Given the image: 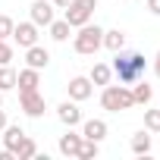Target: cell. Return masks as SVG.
I'll return each instance as SVG.
<instances>
[{
  "label": "cell",
  "mask_w": 160,
  "mask_h": 160,
  "mask_svg": "<svg viewBox=\"0 0 160 160\" xmlns=\"http://www.w3.org/2000/svg\"><path fill=\"white\" fill-rule=\"evenodd\" d=\"M16 85H19V91H38V85H41V75H38V69H22V72H16Z\"/></svg>",
  "instance_id": "11"
},
{
  "label": "cell",
  "mask_w": 160,
  "mask_h": 160,
  "mask_svg": "<svg viewBox=\"0 0 160 160\" xmlns=\"http://www.w3.org/2000/svg\"><path fill=\"white\" fill-rule=\"evenodd\" d=\"M13 157H16V154H13V151H7V148L0 151V160H13Z\"/></svg>",
  "instance_id": "28"
},
{
  "label": "cell",
  "mask_w": 160,
  "mask_h": 160,
  "mask_svg": "<svg viewBox=\"0 0 160 160\" xmlns=\"http://www.w3.org/2000/svg\"><path fill=\"white\" fill-rule=\"evenodd\" d=\"M148 10H151L154 16H160V0H148Z\"/></svg>",
  "instance_id": "26"
},
{
  "label": "cell",
  "mask_w": 160,
  "mask_h": 160,
  "mask_svg": "<svg viewBox=\"0 0 160 160\" xmlns=\"http://www.w3.org/2000/svg\"><path fill=\"white\" fill-rule=\"evenodd\" d=\"M104 47L107 50H122L126 47V32H119V28H113V32H104Z\"/></svg>",
  "instance_id": "16"
},
{
  "label": "cell",
  "mask_w": 160,
  "mask_h": 160,
  "mask_svg": "<svg viewBox=\"0 0 160 160\" xmlns=\"http://www.w3.org/2000/svg\"><path fill=\"white\" fill-rule=\"evenodd\" d=\"M25 63H28L32 69H38V72H41V69H47V63H50V53H47L44 47L32 44V47H28V53H25Z\"/></svg>",
  "instance_id": "12"
},
{
  "label": "cell",
  "mask_w": 160,
  "mask_h": 160,
  "mask_svg": "<svg viewBox=\"0 0 160 160\" xmlns=\"http://www.w3.org/2000/svg\"><path fill=\"white\" fill-rule=\"evenodd\" d=\"M78 144H82V135H75L72 129H69L66 135H60V154L75 157V154H78Z\"/></svg>",
  "instance_id": "13"
},
{
  "label": "cell",
  "mask_w": 160,
  "mask_h": 160,
  "mask_svg": "<svg viewBox=\"0 0 160 160\" xmlns=\"http://www.w3.org/2000/svg\"><path fill=\"white\" fill-rule=\"evenodd\" d=\"M101 47H104V28H101V25L85 22L82 28H78V35H75V53L91 57V53H98Z\"/></svg>",
  "instance_id": "3"
},
{
  "label": "cell",
  "mask_w": 160,
  "mask_h": 160,
  "mask_svg": "<svg viewBox=\"0 0 160 160\" xmlns=\"http://www.w3.org/2000/svg\"><path fill=\"white\" fill-rule=\"evenodd\" d=\"M132 98H135V104H151V98H154V88L148 85V82H141V78H138V82H135V88H132Z\"/></svg>",
  "instance_id": "17"
},
{
  "label": "cell",
  "mask_w": 160,
  "mask_h": 160,
  "mask_svg": "<svg viewBox=\"0 0 160 160\" xmlns=\"http://www.w3.org/2000/svg\"><path fill=\"white\" fill-rule=\"evenodd\" d=\"M91 94H94L91 78H85V75H75V78H69V101H88Z\"/></svg>",
  "instance_id": "7"
},
{
  "label": "cell",
  "mask_w": 160,
  "mask_h": 160,
  "mask_svg": "<svg viewBox=\"0 0 160 160\" xmlns=\"http://www.w3.org/2000/svg\"><path fill=\"white\" fill-rule=\"evenodd\" d=\"M22 138H25V132H22L19 126H7V129H3V148H7V151L16 154V148L22 144Z\"/></svg>",
  "instance_id": "14"
},
{
  "label": "cell",
  "mask_w": 160,
  "mask_h": 160,
  "mask_svg": "<svg viewBox=\"0 0 160 160\" xmlns=\"http://www.w3.org/2000/svg\"><path fill=\"white\" fill-rule=\"evenodd\" d=\"M69 32H72V25H69L66 19L50 22V38H53V41H66V38H69Z\"/></svg>",
  "instance_id": "21"
},
{
  "label": "cell",
  "mask_w": 160,
  "mask_h": 160,
  "mask_svg": "<svg viewBox=\"0 0 160 160\" xmlns=\"http://www.w3.org/2000/svg\"><path fill=\"white\" fill-rule=\"evenodd\" d=\"M13 60V47L7 44V38H0V66H7Z\"/></svg>",
  "instance_id": "24"
},
{
  "label": "cell",
  "mask_w": 160,
  "mask_h": 160,
  "mask_svg": "<svg viewBox=\"0 0 160 160\" xmlns=\"http://www.w3.org/2000/svg\"><path fill=\"white\" fill-rule=\"evenodd\" d=\"M35 154H38V144H35V141L25 135V138H22V144L16 148V157H19V160H32Z\"/></svg>",
  "instance_id": "22"
},
{
  "label": "cell",
  "mask_w": 160,
  "mask_h": 160,
  "mask_svg": "<svg viewBox=\"0 0 160 160\" xmlns=\"http://www.w3.org/2000/svg\"><path fill=\"white\" fill-rule=\"evenodd\" d=\"M91 85H110V78H113V69L107 66V63H94V69H91Z\"/></svg>",
  "instance_id": "15"
},
{
  "label": "cell",
  "mask_w": 160,
  "mask_h": 160,
  "mask_svg": "<svg viewBox=\"0 0 160 160\" xmlns=\"http://www.w3.org/2000/svg\"><path fill=\"white\" fill-rule=\"evenodd\" d=\"M110 69L119 75L122 85H135L138 78L144 75V53H138V50H116Z\"/></svg>",
  "instance_id": "1"
},
{
  "label": "cell",
  "mask_w": 160,
  "mask_h": 160,
  "mask_svg": "<svg viewBox=\"0 0 160 160\" xmlns=\"http://www.w3.org/2000/svg\"><path fill=\"white\" fill-rule=\"evenodd\" d=\"M132 154H151V135L148 132H135L132 135Z\"/></svg>",
  "instance_id": "18"
},
{
  "label": "cell",
  "mask_w": 160,
  "mask_h": 160,
  "mask_svg": "<svg viewBox=\"0 0 160 160\" xmlns=\"http://www.w3.org/2000/svg\"><path fill=\"white\" fill-rule=\"evenodd\" d=\"M94 7H98V0H72V3L66 7V16H63V19H66L72 28H82L85 22H91Z\"/></svg>",
  "instance_id": "4"
},
{
  "label": "cell",
  "mask_w": 160,
  "mask_h": 160,
  "mask_svg": "<svg viewBox=\"0 0 160 160\" xmlns=\"http://www.w3.org/2000/svg\"><path fill=\"white\" fill-rule=\"evenodd\" d=\"M0 104H3V91H0Z\"/></svg>",
  "instance_id": "31"
},
{
  "label": "cell",
  "mask_w": 160,
  "mask_h": 160,
  "mask_svg": "<svg viewBox=\"0 0 160 160\" xmlns=\"http://www.w3.org/2000/svg\"><path fill=\"white\" fill-rule=\"evenodd\" d=\"M50 3H53V7H60V10H66V7L72 3V0H50Z\"/></svg>",
  "instance_id": "27"
},
{
  "label": "cell",
  "mask_w": 160,
  "mask_h": 160,
  "mask_svg": "<svg viewBox=\"0 0 160 160\" xmlns=\"http://www.w3.org/2000/svg\"><path fill=\"white\" fill-rule=\"evenodd\" d=\"M101 107H104V110H110V113L132 110V107H135V98H132V91H129V88H122V85H104Z\"/></svg>",
  "instance_id": "2"
},
{
  "label": "cell",
  "mask_w": 160,
  "mask_h": 160,
  "mask_svg": "<svg viewBox=\"0 0 160 160\" xmlns=\"http://www.w3.org/2000/svg\"><path fill=\"white\" fill-rule=\"evenodd\" d=\"M82 138H91V141H104L107 138V122L104 119H88V122H82Z\"/></svg>",
  "instance_id": "10"
},
{
  "label": "cell",
  "mask_w": 160,
  "mask_h": 160,
  "mask_svg": "<svg viewBox=\"0 0 160 160\" xmlns=\"http://www.w3.org/2000/svg\"><path fill=\"white\" fill-rule=\"evenodd\" d=\"M19 107L25 116H44V98L38 91H19Z\"/></svg>",
  "instance_id": "6"
},
{
  "label": "cell",
  "mask_w": 160,
  "mask_h": 160,
  "mask_svg": "<svg viewBox=\"0 0 160 160\" xmlns=\"http://www.w3.org/2000/svg\"><path fill=\"white\" fill-rule=\"evenodd\" d=\"M144 129L160 132V110H144Z\"/></svg>",
  "instance_id": "23"
},
{
  "label": "cell",
  "mask_w": 160,
  "mask_h": 160,
  "mask_svg": "<svg viewBox=\"0 0 160 160\" xmlns=\"http://www.w3.org/2000/svg\"><path fill=\"white\" fill-rule=\"evenodd\" d=\"M28 10H32V22H35V25H50V22H53V10H57V7H53V3H47V0H35Z\"/></svg>",
  "instance_id": "8"
},
{
  "label": "cell",
  "mask_w": 160,
  "mask_h": 160,
  "mask_svg": "<svg viewBox=\"0 0 160 160\" xmlns=\"http://www.w3.org/2000/svg\"><path fill=\"white\" fill-rule=\"evenodd\" d=\"M154 72H157V78H160V50H157V60H154Z\"/></svg>",
  "instance_id": "29"
},
{
  "label": "cell",
  "mask_w": 160,
  "mask_h": 160,
  "mask_svg": "<svg viewBox=\"0 0 160 160\" xmlns=\"http://www.w3.org/2000/svg\"><path fill=\"white\" fill-rule=\"evenodd\" d=\"M13 25H16V22H13L10 16H0V38H10V35H13Z\"/></svg>",
  "instance_id": "25"
},
{
  "label": "cell",
  "mask_w": 160,
  "mask_h": 160,
  "mask_svg": "<svg viewBox=\"0 0 160 160\" xmlns=\"http://www.w3.org/2000/svg\"><path fill=\"white\" fill-rule=\"evenodd\" d=\"M13 38H16V44L19 47H32V44H38V25L35 22H19V25H13Z\"/></svg>",
  "instance_id": "5"
},
{
  "label": "cell",
  "mask_w": 160,
  "mask_h": 160,
  "mask_svg": "<svg viewBox=\"0 0 160 160\" xmlns=\"http://www.w3.org/2000/svg\"><path fill=\"white\" fill-rule=\"evenodd\" d=\"M78 160H94L98 157V141H91V138H82V144H78V154H75Z\"/></svg>",
  "instance_id": "19"
},
{
  "label": "cell",
  "mask_w": 160,
  "mask_h": 160,
  "mask_svg": "<svg viewBox=\"0 0 160 160\" xmlns=\"http://www.w3.org/2000/svg\"><path fill=\"white\" fill-rule=\"evenodd\" d=\"M10 88H16V69H10L7 63V66H0V91H10Z\"/></svg>",
  "instance_id": "20"
},
{
  "label": "cell",
  "mask_w": 160,
  "mask_h": 160,
  "mask_svg": "<svg viewBox=\"0 0 160 160\" xmlns=\"http://www.w3.org/2000/svg\"><path fill=\"white\" fill-rule=\"evenodd\" d=\"M3 129H7V113L0 110V132H3Z\"/></svg>",
  "instance_id": "30"
},
{
  "label": "cell",
  "mask_w": 160,
  "mask_h": 160,
  "mask_svg": "<svg viewBox=\"0 0 160 160\" xmlns=\"http://www.w3.org/2000/svg\"><path fill=\"white\" fill-rule=\"evenodd\" d=\"M57 116H60V122H63V126H69V129L82 122V110L75 107V101H63V104L57 107Z\"/></svg>",
  "instance_id": "9"
}]
</instances>
